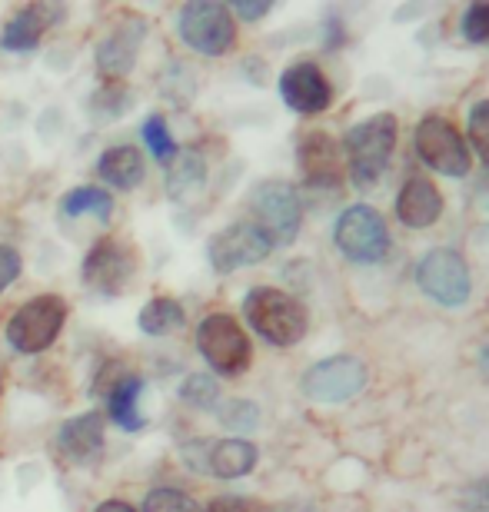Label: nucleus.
<instances>
[{
    "mask_svg": "<svg viewBox=\"0 0 489 512\" xmlns=\"http://www.w3.org/2000/svg\"><path fill=\"white\" fill-rule=\"evenodd\" d=\"M243 20H260V17H267L270 14V0H237V4H230Z\"/></svg>",
    "mask_w": 489,
    "mask_h": 512,
    "instance_id": "obj_34",
    "label": "nucleus"
},
{
    "mask_svg": "<svg viewBox=\"0 0 489 512\" xmlns=\"http://www.w3.org/2000/svg\"><path fill=\"white\" fill-rule=\"evenodd\" d=\"M257 459H260V453L250 439H223V443L210 446L207 469L220 479H240V476L253 473Z\"/></svg>",
    "mask_w": 489,
    "mask_h": 512,
    "instance_id": "obj_20",
    "label": "nucleus"
},
{
    "mask_svg": "<svg viewBox=\"0 0 489 512\" xmlns=\"http://www.w3.org/2000/svg\"><path fill=\"white\" fill-rule=\"evenodd\" d=\"M253 223L267 233L273 247H290L300 233L303 207L300 193L290 187L287 180H263L250 193Z\"/></svg>",
    "mask_w": 489,
    "mask_h": 512,
    "instance_id": "obj_3",
    "label": "nucleus"
},
{
    "mask_svg": "<svg viewBox=\"0 0 489 512\" xmlns=\"http://www.w3.org/2000/svg\"><path fill=\"white\" fill-rule=\"evenodd\" d=\"M243 316L263 340L273 346H293L307 336L310 316L297 296L273 290V286H257L243 300Z\"/></svg>",
    "mask_w": 489,
    "mask_h": 512,
    "instance_id": "obj_1",
    "label": "nucleus"
},
{
    "mask_svg": "<svg viewBox=\"0 0 489 512\" xmlns=\"http://www.w3.org/2000/svg\"><path fill=\"white\" fill-rule=\"evenodd\" d=\"M134 273H137V256L117 240H100L87 253L84 266H80L84 283L100 296H120L130 286V280H134Z\"/></svg>",
    "mask_w": 489,
    "mask_h": 512,
    "instance_id": "obj_12",
    "label": "nucleus"
},
{
    "mask_svg": "<svg viewBox=\"0 0 489 512\" xmlns=\"http://www.w3.org/2000/svg\"><path fill=\"white\" fill-rule=\"evenodd\" d=\"M416 283L443 306H463L473 293L470 266L456 250H433L416 266Z\"/></svg>",
    "mask_w": 489,
    "mask_h": 512,
    "instance_id": "obj_9",
    "label": "nucleus"
},
{
    "mask_svg": "<svg viewBox=\"0 0 489 512\" xmlns=\"http://www.w3.org/2000/svg\"><path fill=\"white\" fill-rule=\"evenodd\" d=\"M297 163L300 173L307 180V187L313 190H336L340 187V143L330 133L313 130L300 140L297 147Z\"/></svg>",
    "mask_w": 489,
    "mask_h": 512,
    "instance_id": "obj_14",
    "label": "nucleus"
},
{
    "mask_svg": "<svg viewBox=\"0 0 489 512\" xmlns=\"http://www.w3.org/2000/svg\"><path fill=\"white\" fill-rule=\"evenodd\" d=\"M220 419H223V426H227V429H237V433H247V429L257 426L260 413H257V406L247 403V399H233V403H227V409H223V413H220Z\"/></svg>",
    "mask_w": 489,
    "mask_h": 512,
    "instance_id": "obj_31",
    "label": "nucleus"
},
{
    "mask_svg": "<svg viewBox=\"0 0 489 512\" xmlns=\"http://www.w3.org/2000/svg\"><path fill=\"white\" fill-rule=\"evenodd\" d=\"M207 180V163L197 150H183L167 163V193L170 200H190Z\"/></svg>",
    "mask_w": 489,
    "mask_h": 512,
    "instance_id": "obj_22",
    "label": "nucleus"
},
{
    "mask_svg": "<svg viewBox=\"0 0 489 512\" xmlns=\"http://www.w3.org/2000/svg\"><path fill=\"white\" fill-rule=\"evenodd\" d=\"M60 17V10L54 4H30L4 27V37H0V47L4 50H30L40 44L44 30Z\"/></svg>",
    "mask_w": 489,
    "mask_h": 512,
    "instance_id": "obj_18",
    "label": "nucleus"
},
{
    "mask_svg": "<svg viewBox=\"0 0 489 512\" xmlns=\"http://www.w3.org/2000/svg\"><path fill=\"white\" fill-rule=\"evenodd\" d=\"M130 107V94L124 87H104L100 94L94 97V104H90V110H94L97 120H117L124 110Z\"/></svg>",
    "mask_w": 489,
    "mask_h": 512,
    "instance_id": "obj_27",
    "label": "nucleus"
},
{
    "mask_svg": "<svg viewBox=\"0 0 489 512\" xmlns=\"http://www.w3.org/2000/svg\"><path fill=\"white\" fill-rule=\"evenodd\" d=\"M97 512H137V509L127 506V503H120V499H110V503H100Z\"/></svg>",
    "mask_w": 489,
    "mask_h": 512,
    "instance_id": "obj_35",
    "label": "nucleus"
},
{
    "mask_svg": "<svg viewBox=\"0 0 489 512\" xmlns=\"http://www.w3.org/2000/svg\"><path fill=\"white\" fill-rule=\"evenodd\" d=\"M180 396H183V403H190L193 409H213L220 399V389L210 376L197 373V376H187V383L180 386Z\"/></svg>",
    "mask_w": 489,
    "mask_h": 512,
    "instance_id": "obj_26",
    "label": "nucleus"
},
{
    "mask_svg": "<svg viewBox=\"0 0 489 512\" xmlns=\"http://www.w3.org/2000/svg\"><path fill=\"white\" fill-rule=\"evenodd\" d=\"M180 37L197 50V54L220 57L227 54L237 40V27L227 4H213V0H193L180 10Z\"/></svg>",
    "mask_w": 489,
    "mask_h": 512,
    "instance_id": "obj_8",
    "label": "nucleus"
},
{
    "mask_svg": "<svg viewBox=\"0 0 489 512\" xmlns=\"http://www.w3.org/2000/svg\"><path fill=\"white\" fill-rule=\"evenodd\" d=\"M100 177L117 190H134L144 180V157L137 147H110L97 163Z\"/></svg>",
    "mask_w": 489,
    "mask_h": 512,
    "instance_id": "obj_21",
    "label": "nucleus"
},
{
    "mask_svg": "<svg viewBox=\"0 0 489 512\" xmlns=\"http://www.w3.org/2000/svg\"><path fill=\"white\" fill-rule=\"evenodd\" d=\"M413 147L426 167L443 173V177H466L470 173V147H466V140L450 120L436 114L423 117L413 133Z\"/></svg>",
    "mask_w": 489,
    "mask_h": 512,
    "instance_id": "obj_7",
    "label": "nucleus"
},
{
    "mask_svg": "<svg viewBox=\"0 0 489 512\" xmlns=\"http://www.w3.org/2000/svg\"><path fill=\"white\" fill-rule=\"evenodd\" d=\"M0 393H4V373H0Z\"/></svg>",
    "mask_w": 489,
    "mask_h": 512,
    "instance_id": "obj_36",
    "label": "nucleus"
},
{
    "mask_svg": "<svg viewBox=\"0 0 489 512\" xmlns=\"http://www.w3.org/2000/svg\"><path fill=\"white\" fill-rule=\"evenodd\" d=\"M366 376L370 373H366L363 360H356V356H330V360L307 370V376H303V393L313 403H343V399L363 393Z\"/></svg>",
    "mask_w": 489,
    "mask_h": 512,
    "instance_id": "obj_10",
    "label": "nucleus"
},
{
    "mask_svg": "<svg viewBox=\"0 0 489 512\" xmlns=\"http://www.w3.org/2000/svg\"><path fill=\"white\" fill-rule=\"evenodd\" d=\"M273 253L270 237L263 233L253 220L230 223L227 230H220L210 240V263L217 273H233L240 266H253L260 260H267Z\"/></svg>",
    "mask_w": 489,
    "mask_h": 512,
    "instance_id": "obj_11",
    "label": "nucleus"
},
{
    "mask_svg": "<svg viewBox=\"0 0 489 512\" xmlns=\"http://www.w3.org/2000/svg\"><path fill=\"white\" fill-rule=\"evenodd\" d=\"M140 393H144V380L130 373L110 383V389L104 393L110 419H114L120 429H127V433H140V429L147 426L144 413H140Z\"/></svg>",
    "mask_w": 489,
    "mask_h": 512,
    "instance_id": "obj_19",
    "label": "nucleus"
},
{
    "mask_svg": "<svg viewBox=\"0 0 489 512\" xmlns=\"http://www.w3.org/2000/svg\"><path fill=\"white\" fill-rule=\"evenodd\" d=\"M20 266L24 263H20V253L14 247H0V293L20 276Z\"/></svg>",
    "mask_w": 489,
    "mask_h": 512,
    "instance_id": "obj_32",
    "label": "nucleus"
},
{
    "mask_svg": "<svg viewBox=\"0 0 489 512\" xmlns=\"http://www.w3.org/2000/svg\"><path fill=\"white\" fill-rule=\"evenodd\" d=\"M463 37L470 44H483L489 47V4H470L463 14Z\"/></svg>",
    "mask_w": 489,
    "mask_h": 512,
    "instance_id": "obj_29",
    "label": "nucleus"
},
{
    "mask_svg": "<svg viewBox=\"0 0 489 512\" xmlns=\"http://www.w3.org/2000/svg\"><path fill=\"white\" fill-rule=\"evenodd\" d=\"M333 240L346 260H353V263H380L383 256L390 253V230H386V220L380 217V210L366 207V203H356V207L340 213Z\"/></svg>",
    "mask_w": 489,
    "mask_h": 512,
    "instance_id": "obj_4",
    "label": "nucleus"
},
{
    "mask_svg": "<svg viewBox=\"0 0 489 512\" xmlns=\"http://www.w3.org/2000/svg\"><path fill=\"white\" fill-rule=\"evenodd\" d=\"M144 44V20H127L114 34L100 40L97 47V70L104 77H124L130 74L137 60V50Z\"/></svg>",
    "mask_w": 489,
    "mask_h": 512,
    "instance_id": "obj_17",
    "label": "nucleus"
},
{
    "mask_svg": "<svg viewBox=\"0 0 489 512\" xmlns=\"http://www.w3.org/2000/svg\"><path fill=\"white\" fill-rule=\"evenodd\" d=\"M60 210H64V217H80V213H97L100 220H110V213H114V200H110V193L97 190V187H80V190H70L64 203H60Z\"/></svg>",
    "mask_w": 489,
    "mask_h": 512,
    "instance_id": "obj_24",
    "label": "nucleus"
},
{
    "mask_svg": "<svg viewBox=\"0 0 489 512\" xmlns=\"http://www.w3.org/2000/svg\"><path fill=\"white\" fill-rule=\"evenodd\" d=\"M144 140H147L150 153H154L160 163H170L173 157H177V143H173L170 127H167V120H163V117H150L147 120V124H144Z\"/></svg>",
    "mask_w": 489,
    "mask_h": 512,
    "instance_id": "obj_25",
    "label": "nucleus"
},
{
    "mask_svg": "<svg viewBox=\"0 0 489 512\" xmlns=\"http://www.w3.org/2000/svg\"><path fill=\"white\" fill-rule=\"evenodd\" d=\"M67 306L60 296H37V300L24 303L10 316L7 323V343L17 353H44L50 343L64 330Z\"/></svg>",
    "mask_w": 489,
    "mask_h": 512,
    "instance_id": "obj_5",
    "label": "nucleus"
},
{
    "mask_svg": "<svg viewBox=\"0 0 489 512\" xmlns=\"http://www.w3.org/2000/svg\"><path fill=\"white\" fill-rule=\"evenodd\" d=\"M440 213H443V193L436 190L433 180L410 177L403 183L400 197H396V217H400L406 227L426 230L440 220Z\"/></svg>",
    "mask_w": 489,
    "mask_h": 512,
    "instance_id": "obj_15",
    "label": "nucleus"
},
{
    "mask_svg": "<svg viewBox=\"0 0 489 512\" xmlns=\"http://www.w3.org/2000/svg\"><path fill=\"white\" fill-rule=\"evenodd\" d=\"M197 350L220 376H240L250 366V340L227 313H210L197 326Z\"/></svg>",
    "mask_w": 489,
    "mask_h": 512,
    "instance_id": "obj_6",
    "label": "nucleus"
},
{
    "mask_svg": "<svg viewBox=\"0 0 489 512\" xmlns=\"http://www.w3.org/2000/svg\"><path fill=\"white\" fill-rule=\"evenodd\" d=\"M144 512H200V506L177 489H154L144 499Z\"/></svg>",
    "mask_w": 489,
    "mask_h": 512,
    "instance_id": "obj_28",
    "label": "nucleus"
},
{
    "mask_svg": "<svg viewBox=\"0 0 489 512\" xmlns=\"http://www.w3.org/2000/svg\"><path fill=\"white\" fill-rule=\"evenodd\" d=\"M280 97H283V104H287L290 110L310 117V114H323V110L333 104V87H330V80H326V74L317 64L300 60V64L283 70Z\"/></svg>",
    "mask_w": 489,
    "mask_h": 512,
    "instance_id": "obj_13",
    "label": "nucleus"
},
{
    "mask_svg": "<svg viewBox=\"0 0 489 512\" xmlns=\"http://www.w3.org/2000/svg\"><path fill=\"white\" fill-rule=\"evenodd\" d=\"M104 416L100 413H84V416H74L60 426L57 433V443L64 449V456L70 463L84 466V463H94V459L104 453Z\"/></svg>",
    "mask_w": 489,
    "mask_h": 512,
    "instance_id": "obj_16",
    "label": "nucleus"
},
{
    "mask_svg": "<svg viewBox=\"0 0 489 512\" xmlns=\"http://www.w3.org/2000/svg\"><path fill=\"white\" fill-rule=\"evenodd\" d=\"M140 330L147 336H167V333H177L183 326V306L170 296H154L144 310H140Z\"/></svg>",
    "mask_w": 489,
    "mask_h": 512,
    "instance_id": "obj_23",
    "label": "nucleus"
},
{
    "mask_svg": "<svg viewBox=\"0 0 489 512\" xmlns=\"http://www.w3.org/2000/svg\"><path fill=\"white\" fill-rule=\"evenodd\" d=\"M207 512H260V509L257 503H250V499H243V496H220L207 506Z\"/></svg>",
    "mask_w": 489,
    "mask_h": 512,
    "instance_id": "obj_33",
    "label": "nucleus"
},
{
    "mask_svg": "<svg viewBox=\"0 0 489 512\" xmlns=\"http://www.w3.org/2000/svg\"><path fill=\"white\" fill-rule=\"evenodd\" d=\"M470 140L489 167V100H480V104L470 110Z\"/></svg>",
    "mask_w": 489,
    "mask_h": 512,
    "instance_id": "obj_30",
    "label": "nucleus"
},
{
    "mask_svg": "<svg viewBox=\"0 0 489 512\" xmlns=\"http://www.w3.org/2000/svg\"><path fill=\"white\" fill-rule=\"evenodd\" d=\"M393 147H396L393 114H373L346 133V157H350V177L356 190L376 187V180L390 167Z\"/></svg>",
    "mask_w": 489,
    "mask_h": 512,
    "instance_id": "obj_2",
    "label": "nucleus"
}]
</instances>
